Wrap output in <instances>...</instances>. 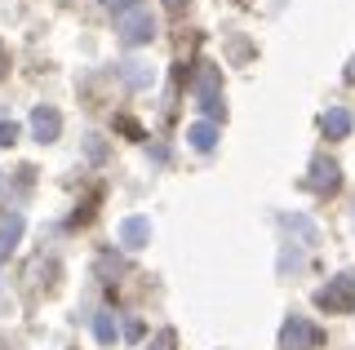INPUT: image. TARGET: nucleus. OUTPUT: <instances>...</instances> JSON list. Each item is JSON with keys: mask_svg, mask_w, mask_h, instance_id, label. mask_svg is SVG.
<instances>
[{"mask_svg": "<svg viewBox=\"0 0 355 350\" xmlns=\"http://www.w3.org/2000/svg\"><path fill=\"white\" fill-rule=\"evenodd\" d=\"M315 306L320 311H355V275L342 270L338 279H329L324 288L315 293Z\"/></svg>", "mask_w": 355, "mask_h": 350, "instance_id": "nucleus-3", "label": "nucleus"}, {"mask_svg": "<svg viewBox=\"0 0 355 350\" xmlns=\"http://www.w3.org/2000/svg\"><path fill=\"white\" fill-rule=\"evenodd\" d=\"M320 129H324L329 138H347L351 129H355V120H351V111H347V107H329V111H324V120H320Z\"/></svg>", "mask_w": 355, "mask_h": 350, "instance_id": "nucleus-8", "label": "nucleus"}, {"mask_svg": "<svg viewBox=\"0 0 355 350\" xmlns=\"http://www.w3.org/2000/svg\"><path fill=\"white\" fill-rule=\"evenodd\" d=\"M120 75H125V84H129V89H151V80H155V71L147 67V62H138V58L120 62Z\"/></svg>", "mask_w": 355, "mask_h": 350, "instance_id": "nucleus-9", "label": "nucleus"}, {"mask_svg": "<svg viewBox=\"0 0 355 350\" xmlns=\"http://www.w3.org/2000/svg\"><path fill=\"white\" fill-rule=\"evenodd\" d=\"M31 133H36V142H53L62 133V116L53 107H36L31 111Z\"/></svg>", "mask_w": 355, "mask_h": 350, "instance_id": "nucleus-7", "label": "nucleus"}, {"mask_svg": "<svg viewBox=\"0 0 355 350\" xmlns=\"http://www.w3.org/2000/svg\"><path fill=\"white\" fill-rule=\"evenodd\" d=\"M187 142H191L196 151H214V147H218V125H209V120H196V125L187 129Z\"/></svg>", "mask_w": 355, "mask_h": 350, "instance_id": "nucleus-11", "label": "nucleus"}, {"mask_svg": "<svg viewBox=\"0 0 355 350\" xmlns=\"http://www.w3.org/2000/svg\"><path fill=\"white\" fill-rule=\"evenodd\" d=\"M196 102L205 107L209 125L222 116V75H218L214 62H200V71H196Z\"/></svg>", "mask_w": 355, "mask_h": 350, "instance_id": "nucleus-2", "label": "nucleus"}, {"mask_svg": "<svg viewBox=\"0 0 355 350\" xmlns=\"http://www.w3.org/2000/svg\"><path fill=\"white\" fill-rule=\"evenodd\" d=\"M284 222H288V226H293V231H297V235H302V239H306V244H320V231H315V226H311V222H306V217H297V213H293V217H284Z\"/></svg>", "mask_w": 355, "mask_h": 350, "instance_id": "nucleus-14", "label": "nucleus"}, {"mask_svg": "<svg viewBox=\"0 0 355 350\" xmlns=\"http://www.w3.org/2000/svg\"><path fill=\"white\" fill-rule=\"evenodd\" d=\"M18 239H22V213H9L5 222H0V261L18 248Z\"/></svg>", "mask_w": 355, "mask_h": 350, "instance_id": "nucleus-10", "label": "nucleus"}, {"mask_svg": "<svg viewBox=\"0 0 355 350\" xmlns=\"http://www.w3.org/2000/svg\"><path fill=\"white\" fill-rule=\"evenodd\" d=\"M116 235H120V244H125L129 253H138V248H147V244H151V222L133 213V217H125V222H120V231H116Z\"/></svg>", "mask_w": 355, "mask_h": 350, "instance_id": "nucleus-5", "label": "nucleus"}, {"mask_svg": "<svg viewBox=\"0 0 355 350\" xmlns=\"http://www.w3.org/2000/svg\"><path fill=\"white\" fill-rule=\"evenodd\" d=\"M338 182H342V169L333 160H311V178H306V187L311 191H338Z\"/></svg>", "mask_w": 355, "mask_h": 350, "instance_id": "nucleus-6", "label": "nucleus"}, {"mask_svg": "<svg viewBox=\"0 0 355 350\" xmlns=\"http://www.w3.org/2000/svg\"><path fill=\"white\" fill-rule=\"evenodd\" d=\"M320 346V328L302 320V315H293L284 328H280V350H315Z\"/></svg>", "mask_w": 355, "mask_h": 350, "instance_id": "nucleus-4", "label": "nucleus"}, {"mask_svg": "<svg viewBox=\"0 0 355 350\" xmlns=\"http://www.w3.org/2000/svg\"><path fill=\"white\" fill-rule=\"evenodd\" d=\"M18 142V125H14V116L0 107V147H14Z\"/></svg>", "mask_w": 355, "mask_h": 350, "instance_id": "nucleus-13", "label": "nucleus"}, {"mask_svg": "<svg viewBox=\"0 0 355 350\" xmlns=\"http://www.w3.org/2000/svg\"><path fill=\"white\" fill-rule=\"evenodd\" d=\"M151 350H173V333H169V328H164V333L155 337V346H151Z\"/></svg>", "mask_w": 355, "mask_h": 350, "instance_id": "nucleus-15", "label": "nucleus"}, {"mask_svg": "<svg viewBox=\"0 0 355 350\" xmlns=\"http://www.w3.org/2000/svg\"><path fill=\"white\" fill-rule=\"evenodd\" d=\"M347 80H351V84H355V58H351V67H347Z\"/></svg>", "mask_w": 355, "mask_h": 350, "instance_id": "nucleus-17", "label": "nucleus"}, {"mask_svg": "<svg viewBox=\"0 0 355 350\" xmlns=\"http://www.w3.org/2000/svg\"><path fill=\"white\" fill-rule=\"evenodd\" d=\"M5 67H9V58H5V49H0V80H5Z\"/></svg>", "mask_w": 355, "mask_h": 350, "instance_id": "nucleus-16", "label": "nucleus"}, {"mask_svg": "<svg viewBox=\"0 0 355 350\" xmlns=\"http://www.w3.org/2000/svg\"><path fill=\"white\" fill-rule=\"evenodd\" d=\"M0 187H5V178H0Z\"/></svg>", "mask_w": 355, "mask_h": 350, "instance_id": "nucleus-20", "label": "nucleus"}, {"mask_svg": "<svg viewBox=\"0 0 355 350\" xmlns=\"http://www.w3.org/2000/svg\"><path fill=\"white\" fill-rule=\"evenodd\" d=\"M94 333H98V342H103V346L116 342V320H111V311H98L94 315Z\"/></svg>", "mask_w": 355, "mask_h": 350, "instance_id": "nucleus-12", "label": "nucleus"}, {"mask_svg": "<svg viewBox=\"0 0 355 350\" xmlns=\"http://www.w3.org/2000/svg\"><path fill=\"white\" fill-rule=\"evenodd\" d=\"M164 5H169V9H182V5H187V0H164Z\"/></svg>", "mask_w": 355, "mask_h": 350, "instance_id": "nucleus-18", "label": "nucleus"}, {"mask_svg": "<svg viewBox=\"0 0 355 350\" xmlns=\"http://www.w3.org/2000/svg\"><path fill=\"white\" fill-rule=\"evenodd\" d=\"M103 5H125V0H103Z\"/></svg>", "mask_w": 355, "mask_h": 350, "instance_id": "nucleus-19", "label": "nucleus"}, {"mask_svg": "<svg viewBox=\"0 0 355 350\" xmlns=\"http://www.w3.org/2000/svg\"><path fill=\"white\" fill-rule=\"evenodd\" d=\"M116 31H120V40H125L129 49L151 45V40H155V18H151V9H142V5H125V9L116 14Z\"/></svg>", "mask_w": 355, "mask_h": 350, "instance_id": "nucleus-1", "label": "nucleus"}]
</instances>
